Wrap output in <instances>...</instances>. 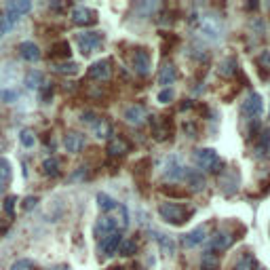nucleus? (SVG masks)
<instances>
[{"label": "nucleus", "mask_w": 270, "mask_h": 270, "mask_svg": "<svg viewBox=\"0 0 270 270\" xmlns=\"http://www.w3.org/2000/svg\"><path fill=\"white\" fill-rule=\"evenodd\" d=\"M158 215L165 220L167 224L180 226V224H186V222L192 218V211L188 207H184L182 203H163V205H158Z\"/></svg>", "instance_id": "obj_1"}, {"label": "nucleus", "mask_w": 270, "mask_h": 270, "mask_svg": "<svg viewBox=\"0 0 270 270\" xmlns=\"http://www.w3.org/2000/svg\"><path fill=\"white\" fill-rule=\"evenodd\" d=\"M194 165L198 169H203V171H211V173H220L222 167H224V163H222V158L218 156V152L213 148H201V150H196L194 154Z\"/></svg>", "instance_id": "obj_2"}, {"label": "nucleus", "mask_w": 270, "mask_h": 270, "mask_svg": "<svg viewBox=\"0 0 270 270\" xmlns=\"http://www.w3.org/2000/svg\"><path fill=\"white\" fill-rule=\"evenodd\" d=\"M76 44L83 55H91L101 49L103 44V34L101 32H78L76 34Z\"/></svg>", "instance_id": "obj_3"}, {"label": "nucleus", "mask_w": 270, "mask_h": 270, "mask_svg": "<svg viewBox=\"0 0 270 270\" xmlns=\"http://www.w3.org/2000/svg\"><path fill=\"white\" fill-rule=\"evenodd\" d=\"M121 243H123V234H121V232H112V234H108L105 239L99 241L97 251H99L101 255H114L116 251H119Z\"/></svg>", "instance_id": "obj_4"}, {"label": "nucleus", "mask_w": 270, "mask_h": 270, "mask_svg": "<svg viewBox=\"0 0 270 270\" xmlns=\"http://www.w3.org/2000/svg\"><path fill=\"white\" fill-rule=\"evenodd\" d=\"M243 112L247 116H262L264 112V99L260 93H249V97L243 103Z\"/></svg>", "instance_id": "obj_5"}, {"label": "nucleus", "mask_w": 270, "mask_h": 270, "mask_svg": "<svg viewBox=\"0 0 270 270\" xmlns=\"http://www.w3.org/2000/svg\"><path fill=\"white\" fill-rule=\"evenodd\" d=\"M112 74V62L110 60H99L89 68V76L95 80H108Z\"/></svg>", "instance_id": "obj_6"}, {"label": "nucleus", "mask_w": 270, "mask_h": 270, "mask_svg": "<svg viewBox=\"0 0 270 270\" xmlns=\"http://www.w3.org/2000/svg\"><path fill=\"white\" fill-rule=\"evenodd\" d=\"M163 175H165L167 180L180 182V180H186V175H188V169L182 165V163H178V158H171V160L167 163L165 171H163Z\"/></svg>", "instance_id": "obj_7"}, {"label": "nucleus", "mask_w": 270, "mask_h": 270, "mask_svg": "<svg viewBox=\"0 0 270 270\" xmlns=\"http://www.w3.org/2000/svg\"><path fill=\"white\" fill-rule=\"evenodd\" d=\"M205 241H207V228L205 226H198L192 232L186 234V237L182 239V245H184V247H188V249H192V247H198V245L205 243Z\"/></svg>", "instance_id": "obj_8"}, {"label": "nucleus", "mask_w": 270, "mask_h": 270, "mask_svg": "<svg viewBox=\"0 0 270 270\" xmlns=\"http://www.w3.org/2000/svg\"><path fill=\"white\" fill-rule=\"evenodd\" d=\"M112 232H119V226H116V220L114 218H108V215H103L97 220V224H95V237L97 239H105L108 234Z\"/></svg>", "instance_id": "obj_9"}, {"label": "nucleus", "mask_w": 270, "mask_h": 270, "mask_svg": "<svg viewBox=\"0 0 270 270\" xmlns=\"http://www.w3.org/2000/svg\"><path fill=\"white\" fill-rule=\"evenodd\" d=\"M95 19H97L95 13L87 7H74L72 9V21L76 26H91V23H95Z\"/></svg>", "instance_id": "obj_10"}, {"label": "nucleus", "mask_w": 270, "mask_h": 270, "mask_svg": "<svg viewBox=\"0 0 270 270\" xmlns=\"http://www.w3.org/2000/svg\"><path fill=\"white\" fill-rule=\"evenodd\" d=\"M133 68H135V72L139 76H146L150 72V55H148V51L137 49L133 53Z\"/></svg>", "instance_id": "obj_11"}, {"label": "nucleus", "mask_w": 270, "mask_h": 270, "mask_svg": "<svg viewBox=\"0 0 270 270\" xmlns=\"http://www.w3.org/2000/svg\"><path fill=\"white\" fill-rule=\"evenodd\" d=\"M203 32H205L207 38L220 40L222 34H224V28H222V23H220L215 17H205V21H203Z\"/></svg>", "instance_id": "obj_12"}, {"label": "nucleus", "mask_w": 270, "mask_h": 270, "mask_svg": "<svg viewBox=\"0 0 270 270\" xmlns=\"http://www.w3.org/2000/svg\"><path fill=\"white\" fill-rule=\"evenodd\" d=\"M232 243H234L232 234H228V232H215L213 237H211V249H213V251H224V249L232 247Z\"/></svg>", "instance_id": "obj_13"}, {"label": "nucleus", "mask_w": 270, "mask_h": 270, "mask_svg": "<svg viewBox=\"0 0 270 270\" xmlns=\"http://www.w3.org/2000/svg\"><path fill=\"white\" fill-rule=\"evenodd\" d=\"M19 55H21V60H26V62H38L40 60V49H38V44L28 40V42L19 44Z\"/></svg>", "instance_id": "obj_14"}, {"label": "nucleus", "mask_w": 270, "mask_h": 270, "mask_svg": "<svg viewBox=\"0 0 270 270\" xmlns=\"http://www.w3.org/2000/svg\"><path fill=\"white\" fill-rule=\"evenodd\" d=\"M64 146L68 152H72V154H76V152H80L85 148V137L80 133H68L64 137Z\"/></svg>", "instance_id": "obj_15"}, {"label": "nucleus", "mask_w": 270, "mask_h": 270, "mask_svg": "<svg viewBox=\"0 0 270 270\" xmlns=\"http://www.w3.org/2000/svg\"><path fill=\"white\" fill-rule=\"evenodd\" d=\"M125 121L131 123V125H139L146 121V110L142 108V105H129V108L125 110Z\"/></svg>", "instance_id": "obj_16"}, {"label": "nucleus", "mask_w": 270, "mask_h": 270, "mask_svg": "<svg viewBox=\"0 0 270 270\" xmlns=\"http://www.w3.org/2000/svg\"><path fill=\"white\" fill-rule=\"evenodd\" d=\"M175 80H178V70H175L171 64L163 66L160 68V74H158V83L165 87V89H169V85H173Z\"/></svg>", "instance_id": "obj_17"}, {"label": "nucleus", "mask_w": 270, "mask_h": 270, "mask_svg": "<svg viewBox=\"0 0 270 270\" xmlns=\"http://www.w3.org/2000/svg\"><path fill=\"white\" fill-rule=\"evenodd\" d=\"M30 9H32L30 0H13V3H7V11L9 13H13V15H17V17L26 15Z\"/></svg>", "instance_id": "obj_18"}, {"label": "nucleus", "mask_w": 270, "mask_h": 270, "mask_svg": "<svg viewBox=\"0 0 270 270\" xmlns=\"http://www.w3.org/2000/svg\"><path fill=\"white\" fill-rule=\"evenodd\" d=\"M232 270H257V260L251 253H243L237 262H234Z\"/></svg>", "instance_id": "obj_19"}, {"label": "nucleus", "mask_w": 270, "mask_h": 270, "mask_svg": "<svg viewBox=\"0 0 270 270\" xmlns=\"http://www.w3.org/2000/svg\"><path fill=\"white\" fill-rule=\"evenodd\" d=\"M154 239L158 243V247H160V253H165L167 257H171L175 253V243L171 237H167V234H154Z\"/></svg>", "instance_id": "obj_20"}, {"label": "nucleus", "mask_w": 270, "mask_h": 270, "mask_svg": "<svg viewBox=\"0 0 270 270\" xmlns=\"http://www.w3.org/2000/svg\"><path fill=\"white\" fill-rule=\"evenodd\" d=\"M152 125H154L156 139H165L171 133V123L167 121V116H160V121H152Z\"/></svg>", "instance_id": "obj_21"}, {"label": "nucleus", "mask_w": 270, "mask_h": 270, "mask_svg": "<svg viewBox=\"0 0 270 270\" xmlns=\"http://www.w3.org/2000/svg\"><path fill=\"white\" fill-rule=\"evenodd\" d=\"M220 268V255L213 251H205L201 257V270H218Z\"/></svg>", "instance_id": "obj_22"}, {"label": "nucleus", "mask_w": 270, "mask_h": 270, "mask_svg": "<svg viewBox=\"0 0 270 270\" xmlns=\"http://www.w3.org/2000/svg\"><path fill=\"white\" fill-rule=\"evenodd\" d=\"M186 180H188V184H190V188L194 192H201V190H205V186H207V182H205V178L198 171H188V175H186Z\"/></svg>", "instance_id": "obj_23"}, {"label": "nucleus", "mask_w": 270, "mask_h": 270, "mask_svg": "<svg viewBox=\"0 0 270 270\" xmlns=\"http://www.w3.org/2000/svg\"><path fill=\"white\" fill-rule=\"evenodd\" d=\"M127 142H123V139H119V137H114V139H110V144H108V154L110 156H123L125 152H127Z\"/></svg>", "instance_id": "obj_24"}, {"label": "nucleus", "mask_w": 270, "mask_h": 270, "mask_svg": "<svg viewBox=\"0 0 270 270\" xmlns=\"http://www.w3.org/2000/svg\"><path fill=\"white\" fill-rule=\"evenodd\" d=\"M42 173L46 178H57L60 175V160L57 158H46L42 163Z\"/></svg>", "instance_id": "obj_25"}, {"label": "nucleus", "mask_w": 270, "mask_h": 270, "mask_svg": "<svg viewBox=\"0 0 270 270\" xmlns=\"http://www.w3.org/2000/svg\"><path fill=\"white\" fill-rule=\"evenodd\" d=\"M78 64L74 62H60L55 66V72L57 74H66V76H72V74H78Z\"/></svg>", "instance_id": "obj_26"}, {"label": "nucleus", "mask_w": 270, "mask_h": 270, "mask_svg": "<svg viewBox=\"0 0 270 270\" xmlns=\"http://www.w3.org/2000/svg\"><path fill=\"white\" fill-rule=\"evenodd\" d=\"M97 205H99V209H101V211L119 209V203H116L114 198H112V196H108L105 192H99V194H97Z\"/></svg>", "instance_id": "obj_27"}, {"label": "nucleus", "mask_w": 270, "mask_h": 270, "mask_svg": "<svg viewBox=\"0 0 270 270\" xmlns=\"http://www.w3.org/2000/svg\"><path fill=\"white\" fill-rule=\"evenodd\" d=\"M220 74H222V76H234V74H237V64H234L232 57H230V60H224V62H222Z\"/></svg>", "instance_id": "obj_28"}, {"label": "nucleus", "mask_w": 270, "mask_h": 270, "mask_svg": "<svg viewBox=\"0 0 270 270\" xmlns=\"http://www.w3.org/2000/svg\"><path fill=\"white\" fill-rule=\"evenodd\" d=\"M26 85H28L30 89L40 87V85H42V74H40V72H36V70H32V72H28V76H26Z\"/></svg>", "instance_id": "obj_29"}, {"label": "nucleus", "mask_w": 270, "mask_h": 270, "mask_svg": "<svg viewBox=\"0 0 270 270\" xmlns=\"http://www.w3.org/2000/svg\"><path fill=\"white\" fill-rule=\"evenodd\" d=\"M11 180V163L0 156V184H7Z\"/></svg>", "instance_id": "obj_30"}, {"label": "nucleus", "mask_w": 270, "mask_h": 270, "mask_svg": "<svg viewBox=\"0 0 270 270\" xmlns=\"http://www.w3.org/2000/svg\"><path fill=\"white\" fill-rule=\"evenodd\" d=\"M95 133H97V137H110V131H112V127H110V123L108 121H97L95 125Z\"/></svg>", "instance_id": "obj_31"}, {"label": "nucleus", "mask_w": 270, "mask_h": 270, "mask_svg": "<svg viewBox=\"0 0 270 270\" xmlns=\"http://www.w3.org/2000/svg\"><path fill=\"white\" fill-rule=\"evenodd\" d=\"M121 253L123 255H135L137 253V243L133 239H127L121 243Z\"/></svg>", "instance_id": "obj_32"}, {"label": "nucleus", "mask_w": 270, "mask_h": 270, "mask_svg": "<svg viewBox=\"0 0 270 270\" xmlns=\"http://www.w3.org/2000/svg\"><path fill=\"white\" fill-rule=\"evenodd\" d=\"M19 142H21V146L32 148V146H34V135H32V131H28V129H23V131L19 133Z\"/></svg>", "instance_id": "obj_33"}, {"label": "nucleus", "mask_w": 270, "mask_h": 270, "mask_svg": "<svg viewBox=\"0 0 270 270\" xmlns=\"http://www.w3.org/2000/svg\"><path fill=\"white\" fill-rule=\"evenodd\" d=\"M53 55L57 57V55H62V57H70V46H68V42H60V44H55L53 46Z\"/></svg>", "instance_id": "obj_34"}, {"label": "nucleus", "mask_w": 270, "mask_h": 270, "mask_svg": "<svg viewBox=\"0 0 270 270\" xmlns=\"http://www.w3.org/2000/svg\"><path fill=\"white\" fill-rule=\"evenodd\" d=\"M11 270H34V264L30 260H17L11 264Z\"/></svg>", "instance_id": "obj_35"}, {"label": "nucleus", "mask_w": 270, "mask_h": 270, "mask_svg": "<svg viewBox=\"0 0 270 270\" xmlns=\"http://www.w3.org/2000/svg\"><path fill=\"white\" fill-rule=\"evenodd\" d=\"M19 95H17V91H13V89H5V91H0V99H3V101H7V103H13L15 99H17Z\"/></svg>", "instance_id": "obj_36"}, {"label": "nucleus", "mask_w": 270, "mask_h": 270, "mask_svg": "<svg viewBox=\"0 0 270 270\" xmlns=\"http://www.w3.org/2000/svg\"><path fill=\"white\" fill-rule=\"evenodd\" d=\"M173 99V91L171 89H163L160 93H158V101L160 103H169Z\"/></svg>", "instance_id": "obj_37"}, {"label": "nucleus", "mask_w": 270, "mask_h": 270, "mask_svg": "<svg viewBox=\"0 0 270 270\" xmlns=\"http://www.w3.org/2000/svg\"><path fill=\"white\" fill-rule=\"evenodd\" d=\"M5 211H7L9 215L15 213V196H9L7 201H5Z\"/></svg>", "instance_id": "obj_38"}, {"label": "nucleus", "mask_w": 270, "mask_h": 270, "mask_svg": "<svg viewBox=\"0 0 270 270\" xmlns=\"http://www.w3.org/2000/svg\"><path fill=\"white\" fill-rule=\"evenodd\" d=\"M36 203H38L36 196H28L26 201H23V209H26V211H32L34 207H36Z\"/></svg>", "instance_id": "obj_39"}, {"label": "nucleus", "mask_w": 270, "mask_h": 270, "mask_svg": "<svg viewBox=\"0 0 270 270\" xmlns=\"http://www.w3.org/2000/svg\"><path fill=\"white\" fill-rule=\"evenodd\" d=\"M165 194H169V196H182V198H186L188 194L186 192H180V190H173V188H165V190H163Z\"/></svg>", "instance_id": "obj_40"}, {"label": "nucleus", "mask_w": 270, "mask_h": 270, "mask_svg": "<svg viewBox=\"0 0 270 270\" xmlns=\"http://www.w3.org/2000/svg\"><path fill=\"white\" fill-rule=\"evenodd\" d=\"M60 270H68V268H60Z\"/></svg>", "instance_id": "obj_41"}, {"label": "nucleus", "mask_w": 270, "mask_h": 270, "mask_svg": "<svg viewBox=\"0 0 270 270\" xmlns=\"http://www.w3.org/2000/svg\"><path fill=\"white\" fill-rule=\"evenodd\" d=\"M257 270H264V268H257Z\"/></svg>", "instance_id": "obj_42"}]
</instances>
